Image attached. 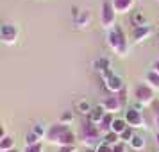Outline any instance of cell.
<instances>
[{
  "mask_svg": "<svg viewBox=\"0 0 159 152\" xmlns=\"http://www.w3.org/2000/svg\"><path fill=\"white\" fill-rule=\"evenodd\" d=\"M72 120H73L72 111H66V113H63V115H61V120H59V122H61V123H65V125H68V123L72 122Z\"/></svg>",
  "mask_w": 159,
  "mask_h": 152,
  "instance_id": "d4e9b609",
  "label": "cell"
},
{
  "mask_svg": "<svg viewBox=\"0 0 159 152\" xmlns=\"http://www.w3.org/2000/svg\"><path fill=\"white\" fill-rule=\"evenodd\" d=\"M93 152H113V147L111 145H106V143H98L97 147H95V150Z\"/></svg>",
  "mask_w": 159,
  "mask_h": 152,
  "instance_id": "cb8c5ba5",
  "label": "cell"
},
{
  "mask_svg": "<svg viewBox=\"0 0 159 152\" xmlns=\"http://www.w3.org/2000/svg\"><path fill=\"white\" fill-rule=\"evenodd\" d=\"M156 145H157V147H159V131H157V132H156Z\"/></svg>",
  "mask_w": 159,
  "mask_h": 152,
  "instance_id": "f546056e",
  "label": "cell"
},
{
  "mask_svg": "<svg viewBox=\"0 0 159 152\" xmlns=\"http://www.w3.org/2000/svg\"><path fill=\"white\" fill-rule=\"evenodd\" d=\"M123 118H125V122H127L129 127H143V115H141L138 109H134V108L127 109Z\"/></svg>",
  "mask_w": 159,
  "mask_h": 152,
  "instance_id": "ba28073f",
  "label": "cell"
},
{
  "mask_svg": "<svg viewBox=\"0 0 159 152\" xmlns=\"http://www.w3.org/2000/svg\"><path fill=\"white\" fill-rule=\"evenodd\" d=\"M15 149V140H11L9 136L2 138L0 140V150L2 152H7V150H13Z\"/></svg>",
  "mask_w": 159,
  "mask_h": 152,
  "instance_id": "ffe728a7",
  "label": "cell"
},
{
  "mask_svg": "<svg viewBox=\"0 0 159 152\" xmlns=\"http://www.w3.org/2000/svg\"><path fill=\"white\" fill-rule=\"evenodd\" d=\"M7 152H16V149H13V150H7Z\"/></svg>",
  "mask_w": 159,
  "mask_h": 152,
  "instance_id": "4dcf8cb0",
  "label": "cell"
},
{
  "mask_svg": "<svg viewBox=\"0 0 159 152\" xmlns=\"http://www.w3.org/2000/svg\"><path fill=\"white\" fill-rule=\"evenodd\" d=\"M113 152H125V145L120 141L118 145H115V147H113Z\"/></svg>",
  "mask_w": 159,
  "mask_h": 152,
  "instance_id": "484cf974",
  "label": "cell"
},
{
  "mask_svg": "<svg viewBox=\"0 0 159 152\" xmlns=\"http://www.w3.org/2000/svg\"><path fill=\"white\" fill-rule=\"evenodd\" d=\"M116 11L113 7V2L111 0H104L100 6V23L102 27L106 29H113L116 25Z\"/></svg>",
  "mask_w": 159,
  "mask_h": 152,
  "instance_id": "277c9868",
  "label": "cell"
},
{
  "mask_svg": "<svg viewBox=\"0 0 159 152\" xmlns=\"http://www.w3.org/2000/svg\"><path fill=\"white\" fill-rule=\"evenodd\" d=\"M113 7L116 15H125L134 7V0H113Z\"/></svg>",
  "mask_w": 159,
  "mask_h": 152,
  "instance_id": "30bf717a",
  "label": "cell"
},
{
  "mask_svg": "<svg viewBox=\"0 0 159 152\" xmlns=\"http://www.w3.org/2000/svg\"><path fill=\"white\" fill-rule=\"evenodd\" d=\"M145 82L150 88H154V90H159V73L150 70V72L147 73V77H145Z\"/></svg>",
  "mask_w": 159,
  "mask_h": 152,
  "instance_id": "e0dca14e",
  "label": "cell"
},
{
  "mask_svg": "<svg viewBox=\"0 0 159 152\" xmlns=\"http://www.w3.org/2000/svg\"><path fill=\"white\" fill-rule=\"evenodd\" d=\"M132 25H134V29H136V27H145V25H148V23H147V18L143 16V13L136 11V13L132 15Z\"/></svg>",
  "mask_w": 159,
  "mask_h": 152,
  "instance_id": "d6986e66",
  "label": "cell"
},
{
  "mask_svg": "<svg viewBox=\"0 0 159 152\" xmlns=\"http://www.w3.org/2000/svg\"><path fill=\"white\" fill-rule=\"evenodd\" d=\"M106 109L102 108V106H95L93 109H91V113H89V116H88V120L91 123H95V125H100V122H102V118L106 116Z\"/></svg>",
  "mask_w": 159,
  "mask_h": 152,
  "instance_id": "7c38bea8",
  "label": "cell"
},
{
  "mask_svg": "<svg viewBox=\"0 0 159 152\" xmlns=\"http://www.w3.org/2000/svg\"><path fill=\"white\" fill-rule=\"evenodd\" d=\"M152 72L159 73V59H157V61H154V63H152Z\"/></svg>",
  "mask_w": 159,
  "mask_h": 152,
  "instance_id": "83f0119b",
  "label": "cell"
},
{
  "mask_svg": "<svg viewBox=\"0 0 159 152\" xmlns=\"http://www.w3.org/2000/svg\"><path fill=\"white\" fill-rule=\"evenodd\" d=\"M127 127H129V125H127V122H125V118H115L111 131H113V132H116V134L120 136V134H122V132L127 129Z\"/></svg>",
  "mask_w": 159,
  "mask_h": 152,
  "instance_id": "2e32d148",
  "label": "cell"
},
{
  "mask_svg": "<svg viewBox=\"0 0 159 152\" xmlns=\"http://www.w3.org/2000/svg\"><path fill=\"white\" fill-rule=\"evenodd\" d=\"M134 97L139 104L143 106H148V104H154V99H156V90L150 88L147 82H141L134 88Z\"/></svg>",
  "mask_w": 159,
  "mask_h": 152,
  "instance_id": "5b68a950",
  "label": "cell"
},
{
  "mask_svg": "<svg viewBox=\"0 0 159 152\" xmlns=\"http://www.w3.org/2000/svg\"><path fill=\"white\" fill-rule=\"evenodd\" d=\"M156 127H157V131H159V113L156 115Z\"/></svg>",
  "mask_w": 159,
  "mask_h": 152,
  "instance_id": "f1b7e54d",
  "label": "cell"
},
{
  "mask_svg": "<svg viewBox=\"0 0 159 152\" xmlns=\"http://www.w3.org/2000/svg\"><path fill=\"white\" fill-rule=\"evenodd\" d=\"M45 140L50 141V143H54V145H59V147H72V145H75L77 136L72 132V129H70L68 125L57 122V123H54V125H50V127L47 129Z\"/></svg>",
  "mask_w": 159,
  "mask_h": 152,
  "instance_id": "6da1fadb",
  "label": "cell"
},
{
  "mask_svg": "<svg viewBox=\"0 0 159 152\" xmlns=\"http://www.w3.org/2000/svg\"><path fill=\"white\" fill-rule=\"evenodd\" d=\"M115 118H116V116L113 115V113H106V116L102 118V122H100V125H98V127H100V131L104 132V134L111 131V127H113V122H115Z\"/></svg>",
  "mask_w": 159,
  "mask_h": 152,
  "instance_id": "5bb4252c",
  "label": "cell"
},
{
  "mask_svg": "<svg viewBox=\"0 0 159 152\" xmlns=\"http://www.w3.org/2000/svg\"><path fill=\"white\" fill-rule=\"evenodd\" d=\"M129 147L132 149V150H141L145 147V138L139 136V134H134V138L129 141Z\"/></svg>",
  "mask_w": 159,
  "mask_h": 152,
  "instance_id": "ac0fdd59",
  "label": "cell"
},
{
  "mask_svg": "<svg viewBox=\"0 0 159 152\" xmlns=\"http://www.w3.org/2000/svg\"><path fill=\"white\" fill-rule=\"evenodd\" d=\"M102 108L106 109L107 113L116 115L118 111H122L123 104H122V100L118 99V95H111V97H107V99H104V102H102Z\"/></svg>",
  "mask_w": 159,
  "mask_h": 152,
  "instance_id": "9c48e42d",
  "label": "cell"
},
{
  "mask_svg": "<svg viewBox=\"0 0 159 152\" xmlns=\"http://www.w3.org/2000/svg\"><path fill=\"white\" fill-rule=\"evenodd\" d=\"M23 152H43V143H36V145H29L25 147Z\"/></svg>",
  "mask_w": 159,
  "mask_h": 152,
  "instance_id": "603a6c76",
  "label": "cell"
},
{
  "mask_svg": "<svg viewBox=\"0 0 159 152\" xmlns=\"http://www.w3.org/2000/svg\"><path fill=\"white\" fill-rule=\"evenodd\" d=\"M100 127L98 125H95V123H91L89 120H86V122L80 125V140L84 141V143H100L98 140H100Z\"/></svg>",
  "mask_w": 159,
  "mask_h": 152,
  "instance_id": "3957f363",
  "label": "cell"
},
{
  "mask_svg": "<svg viewBox=\"0 0 159 152\" xmlns=\"http://www.w3.org/2000/svg\"><path fill=\"white\" fill-rule=\"evenodd\" d=\"M132 138H134V131H132V127H127V129L120 134V141H122V143H129Z\"/></svg>",
  "mask_w": 159,
  "mask_h": 152,
  "instance_id": "7402d4cb",
  "label": "cell"
},
{
  "mask_svg": "<svg viewBox=\"0 0 159 152\" xmlns=\"http://www.w3.org/2000/svg\"><path fill=\"white\" fill-rule=\"evenodd\" d=\"M59 152H75V145H72V147H61Z\"/></svg>",
  "mask_w": 159,
  "mask_h": 152,
  "instance_id": "4316f807",
  "label": "cell"
},
{
  "mask_svg": "<svg viewBox=\"0 0 159 152\" xmlns=\"http://www.w3.org/2000/svg\"><path fill=\"white\" fill-rule=\"evenodd\" d=\"M107 43L111 47V50L118 54V56H125L129 50V43H127V36L120 25H115L113 29H109L107 32Z\"/></svg>",
  "mask_w": 159,
  "mask_h": 152,
  "instance_id": "7a4b0ae2",
  "label": "cell"
},
{
  "mask_svg": "<svg viewBox=\"0 0 159 152\" xmlns=\"http://www.w3.org/2000/svg\"><path fill=\"white\" fill-rule=\"evenodd\" d=\"M93 108H95V106H91L86 99L75 102V111H79L80 115H84V116H89V113H91V109H93Z\"/></svg>",
  "mask_w": 159,
  "mask_h": 152,
  "instance_id": "4fadbf2b",
  "label": "cell"
},
{
  "mask_svg": "<svg viewBox=\"0 0 159 152\" xmlns=\"http://www.w3.org/2000/svg\"><path fill=\"white\" fill-rule=\"evenodd\" d=\"M156 2H159V0H156Z\"/></svg>",
  "mask_w": 159,
  "mask_h": 152,
  "instance_id": "1f68e13d",
  "label": "cell"
},
{
  "mask_svg": "<svg viewBox=\"0 0 159 152\" xmlns=\"http://www.w3.org/2000/svg\"><path fill=\"white\" fill-rule=\"evenodd\" d=\"M102 143L106 145H111V147H115V145L120 143V136L116 134V132H113V131H109V132H106L104 136H102Z\"/></svg>",
  "mask_w": 159,
  "mask_h": 152,
  "instance_id": "9a60e30c",
  "label": "cell"
},
{
  "mask_svg": "<svg viewBox=\"0 0 159 152\" xmlns=\"http://www.w3.org/2000/svg\"><path fill=\"white\" fill-rule=\"evenodd\" d=\"M18 36H20V30L16 25L13 23H2L0 27V39L4 45H15L18 41Z\"/></svg>",
  "mask_w": 159,
  "mask_h": 152,
  "instance_id": "8992f818",
  "label": "cell"
},
{
  "mask_svg": "<svg viewBox=\"0 0 159 152\" xmlns=\"http://www.w3.org/2000/svg\"><path fill=\"white\" fill-rule=\"evenodd\" d=\"M104 81H106V88H107L109 91L113 95L120 93L123 90V81L120 75H115L113 72H106V75H104Z\"/></svg>",
  "mask_w": 159,
  "mask_h": 152,
  "instance_id": "52a82bcc",
  "label": "cell"
},
{
  "mask_svg": "<svg viewBox=\"0 0 159 152\" xmlns=\"http://www.w3.org/2000/svg\"><path fill=\"white\" fill-rule=\"evenodd\" d=\"M36 143H41V138L38 136L34 131H30L25 134V147H29V145H36Z\"/></svg>",
  "mask_w": 159,
  "mask_h": 152,
  "instance_id": "44dd1931",
  "label": "cell"
},
{
  "mask_svg": "<svg viewBox=\"0 0 159 152\" xmlns=\"http://www.w3.org/2000/svg\"><path fill=\"white\" fill-rule=\"evenodd\" d=\"M150 34H154V29H152L150 25L136 27V29L132 30V38H134V41H143V39H147Z\"/></svg>",
  "mask_w": 159,
  "mask_h": 152,
  "instance_id": "8fae6325",
  "label": "cell"
}]
</instances>
